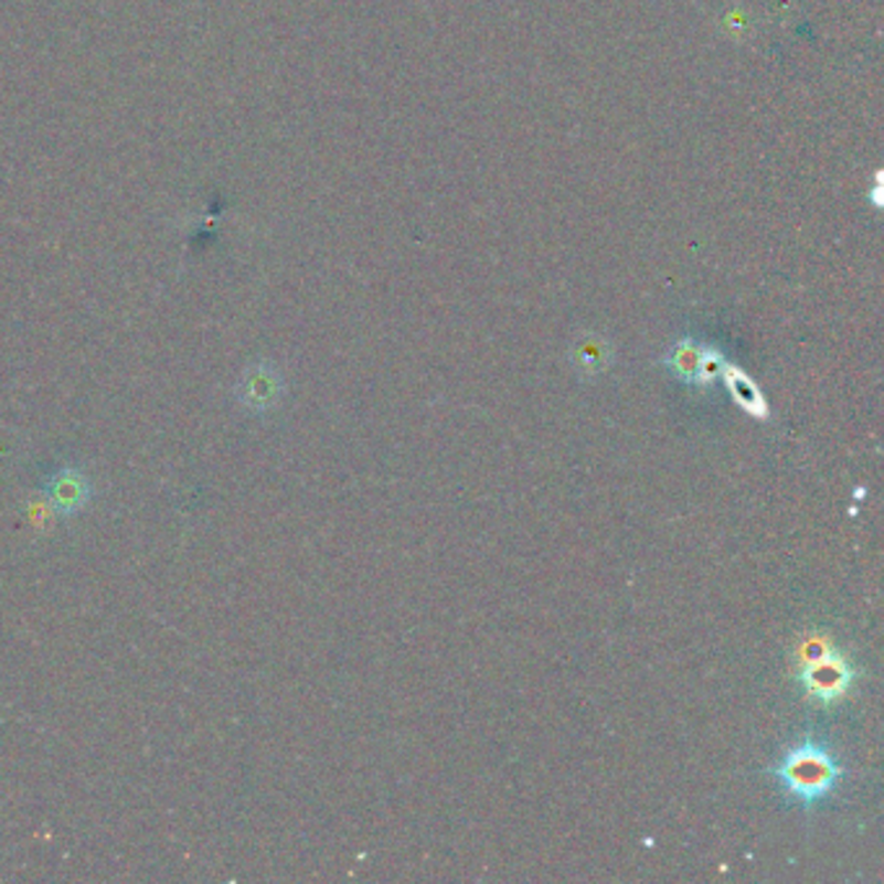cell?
Here are the masks:
<instances>
[{
	"label": "cell",
	"mask_w": 884,
	"mask_h": 884,
	"mask_svg": "<svg viewBox=\"0 0 884 884\" xmlns=\"http://www.w3.org/2000/svg\"><path fill=\"white\" fill-rule=\"evenodd\" d=\"M44 496L50 499L52 509L65 516H73L92 501L94 486L92 478L81 472L78 467H57L44 478Z\"/></svg>",
	"instance_id": "4"
},
{
	"label": "cell",
	"mask_w": 884,
	"mask_h": 884,
	"mask_svg": "<svg viewBox=\"0 0 884 884\" xmlns=\"http://www.w3.org/2000/svg\"><path fill=\"white\" fill-rule=\"evenodd\" d=\"M768 773L781 786L786 799L805 809L820 807L824 799L833 797L843 778L835 753L828 742L817 737L799 739L781 760L770 765Z\"/></svg>",
	"instance_id": "1"
},
{
	"label": "cell",
	"mask_w": 884,
	"mask_h": 884,
	"mask_svg": "<svg viewBox=\"0 0 884 884\" xmlns=\"http://www.w3.org/2000/svg\"><path fill=\"white\" fill-rule=\"evenodd\" d=\"M571 363H574L576 374L586 379L605 374L613 363L610 340L597 336V332H586V336L576 338V343L571 345Z\"/></svg>",
	"instance_id": "5"
},
{
	"label": "cell",
	"mask_w": 884,
	"mask_h": 884,
	"mask_svg": "<svg viewBox=\"0 0 884 884\" xmlns=\"http://www.w3.org/2000/svg\"><path fill=\"white\" fill-rule=\"evenodd\" d=\"M722 379H724L726 390H729V395L734 397V403H737L742 411H747L749 415H757V418H765V415H768V405H765L763 392L757 390V384L745 374V371L734 369L726 363Z\"/></svg>",
	"instance_id": "7"
},
{
	"label": "cell",
	"mask_w": 884,
	"mask_h": 884,
	"mask_svg": "<svg viewBox=\"0 0 884 884\" xmlns=\"http://www.w3.org/2000/svg\"><path fill=\"white\" fill-rule=\"evenodd\" d=\"M794 664H797L794 674H797L801 693H805L809 703L820 705V709L841 703L851 693L853 682H856L853 664L824 633L807 636L799 643Z\"/></svg>",
	"instance_id": "2"
},
{
	"label": "cell",
	"mask_w": 884,
	"mask_h": 884,
	"mask_svg": "<svg viewBox=\"0 0 884 884\" xmlns=\"http://www.w3.org/2000/svg\"><path fill=\"white\" fill-rule=\"evenodd\" d=\"M703 348L693 338H682L678 345H672V351L661 359L664 369L670 371L672 376H678L682 384L688 386H701V361H703Z\"/></svg>",
	"instance_id": "6"
},
{
	"label": "cell",
	"mask_w": 884,
	"mask_h": 884,
	"mask_svg": "<svg viewBox=\"0 0 884 884\" xmlns=\"http://www.w3.org/2000/svg\"><path fill=\"white\" fill-rule=\"evenodd\" d=\"M286 395V379L270 361H257L242 371L234 386V397L252 415L270 413Z\"/></svg>",
	"instance_id": "3"
}]
</instances>
